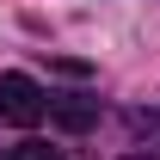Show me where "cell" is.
<instances>
[{
    "instance_id": "cell-1",
    "label": "cell",
    "mask_w": 160,
    "mask_h": 160,
    "mask_svg": "<svg viewBox=\"0 0 160 160\" xmlns=\"http://www.w3.org/2000/svg\"><path fill=\"white\" fill-rule=\"evenodd\" d=\"M49 117V99H43V86L31 74H0V123H12V129H37Z\"/></svg>"
},
{
    "instance_id": "cell-2",
    "label": "cell",
    "mask_w": 160,
    "mask_h": 160,
    "mask_svg": "<svg viewBox=\"0 0 160 160\" xmlns=\"http://www.w3.org/2000/svg\"><path fill=\"white\" fill-rule=\"evenodd\" d=\"M56 123L62 129H86L92 123V105H56Z\"/></svg>"
},
{
    "instance_id": "cell-3",
    "label": "cell",
    "mask_w": 160,
    "mask_h": 160,
    "mask_svg": "<svg viewBox=\"0 0 160 160\" xmlns=\"http://www.w3.org/2000/svg\"><path fill=\"white\" fill-rule=\"evenodd\" d=\"M49 68L68 74V80H86V74H92V62H68V56H49Z\"/></svg>"
},
{
    "instance_id": "cell-4",
    "label": "cell",
    "mask_w": 160,
    "mask_h": 160,
    "mask_svg": "<svg viewBox=\"0 0 160 160\" xmlns=\"http://www.w3.org/2000/svg\"><path fill=\"white\" fill-rule=\"evenodd\" d=\"M12 160H56V148H43V142H19Z\"/></svg>"
},
{
    "instance_id": "cell-5",
    "label": "cell",
    "mask_w": 160,
    "mask_h": 160,
    "mask_svg": "<svg viewBox=\"0 0 160 160\" xmlns=\"http://www.w3.org/2000/svg\"><path fill=\"white\" fill-rule=\"evenodd\" d=\"M129 160H142V154H129Z\"/></svg>"
}]
</instances>
